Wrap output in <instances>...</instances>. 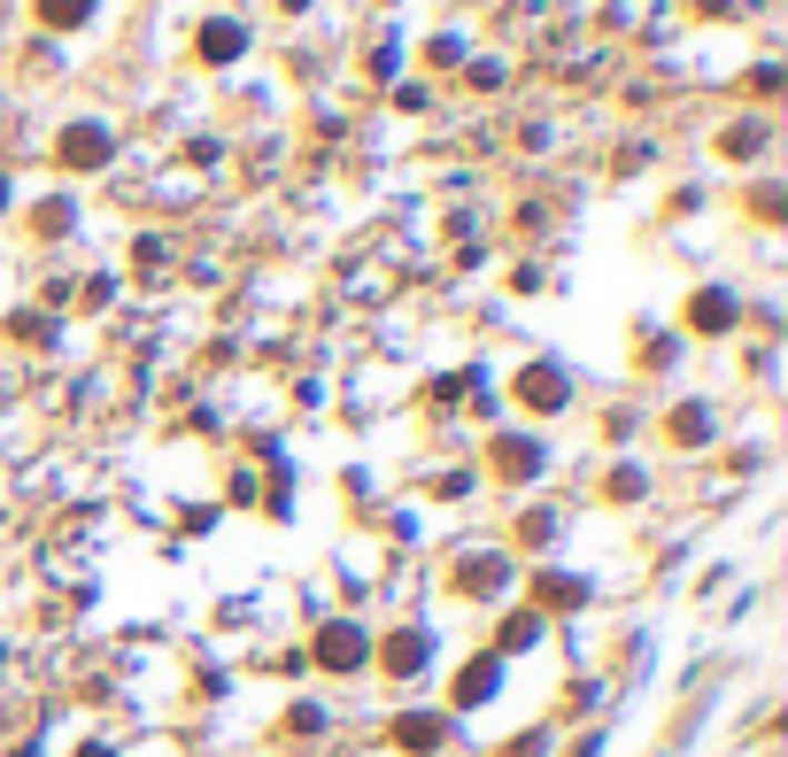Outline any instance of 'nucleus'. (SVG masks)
Returning a JSON list of instances; mask_svg holds the SVG:
<instances>
[{"instance_id": "obj_2", "label": "nucleus", "mask_w": 788, "mask_h": 757, "mask_svg": "<svg viewBox=\"0 0 788 757\" xmlns=\"http://www.w3.org/2000/svg\"><path fill=\"white\" fill-rule=\"evenodd\" d=\"M78 8H86V0H47V16H62V23H70Z\"/></svg>"}, {"instance_id": "obj_1", "label": "nucleus", "mask_w": 788, "mask_h": 757, "mask_svg": "<svg viewBox=\"0 0 788 757\" xmlns=\"http://www.w3.org/2000/svg\"><path fill=\"white\" fill-rule=\"evenodd\" d=\"M325 657L348 665V657H363V641H356V634H325Z\"/></svg>"}]
</instances>
